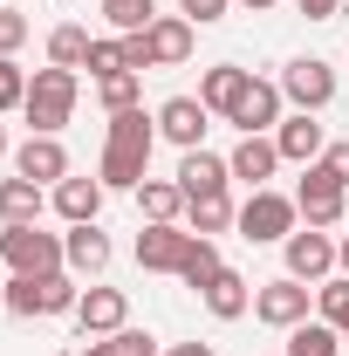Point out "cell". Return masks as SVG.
Instances as JSON below:
<instances>
[{
    "label": "cell",
    "instance_id": "cell-19",
    "mask_svg": "<svg viewBox=\"0 0 349 356\" xmlns=\"http://www.w3.org/2000/svg\"><path fill=\"white\" fill-rule=\"evenodd\" d=\"M103 192H110L103 178H76V172H69L55 192H48V199H55V213H62L69 226H89L96 213H103Z\"/></svg>",
    "mask_w": 349,
    "mask_h": 356
},
{
    "label": "cell",
    "instance_id": "cell-18",
    "mask_svg": "<svg viewBox=\"0 0 349 356\" xmlns=\"http://www.w3.org/2000/svg\"><path fill=\"white\" fill-rule=\"evenodd\" d=\"M226 185H233V172H226V158H219V151L199 144V151H185V158H178V192H185V199H206V192H226Z\"/></svg>",
    "mask_w": 349,
    "mask_h": 356
},
{
    "label": "cell",
    "instance_id": "cell-27",
    "mask_svg": "<svg viewBox=\"0 0 349 356\" xmlns=\"http://www.w3.org/2000/svg\"><path fill=\"white\" fill-rule=\"evenodd\" d=\"M336 350H343V336L315 315V322H295V329H288V350L281 356H336Z\"/></svg>",
    "mask_w": 349,
    "mask_h": 356
},
{
    "label": "cell",
    "instance_id": "cell-38",
    "mask_svg": "<svg viewBox=\"0 0 349 356\" xmlns=\"http://www.w3.org/2000/svg\"><path fill=\"white\" fill-rule=\"evenodd\" d=\"M76 356H117V350H110V336H89V343H83Z\"/></svg>",
    "mask_w": 349,
    "mask_h": 356
},
{
    "label": "cell",
    "instance_id": "cell-40",
    "mask_svg": "<svg viewBox=\"0 0 349 356\" xmlns=\"http://www.w3.org/2000/svg\"><path fill=\"white\" fill-rule=\"evenodd\" d=\"M336 274H349V233L336 240Z\"/></svg>",
    "mask_w": 349,
    "mask_h": 356
},
{
    "label": "cell",
    "instance_id": "cell-41",
    "mask_svg": "<svg viewBox=\"0 0 349 356\" xmlns=\"http://www.w3.org/2000/svg\"><path fill=\"white\" fill-rule=\"evenodd\" d=\"M240 7H247V14H267V7H281V0H240Z\"/></svg>",
    "mask_w": 349,
    "mask_h": 356
},
{
    "label": "cell",
    "instance_id": "cell-37",
    "mask_svg": "<svg viewBox=\"0 0 349 356\" xmlns=\"http://www.w3.org/2000/svg\"><path fill=\"white\" fill-rule=\"evenodd\" d=\"M295 7H302L308 21H336V14H343V0H295Z\"/></svg>",
    "mask_w": 349,
    "mask_h": 356
},
{
    "label": "cell",
    "instance_id": "cell-21",
    "mask_svg": "<svg viewBox=\"0 0 349 356\" xmlns=\"http://www.w3.org/2000/svg\"><path fill=\"white\" fill-rule=\"evenodd\" d=\"M199 302H206L219 322H240V315L254 309V281H247V274H233V267H219L213 288H199Z\"/></svg>",
    "mask_w": 349,
    "mask_h": 356
},
{
    "label": "cell",
    "instance_id": "cell-17",
    "mask_svg": "<svg viewBox=\"0 0 349 356\" xmlns=\"http://www.w3.org/2000/svg\"><path fill=\"white\" fill-rule=\"evenodd\" d=\"M274 144H281V165H315V158L329 151V131H322L308 110H295V117H281Z\"/></svg>",
    "mask_w": 349,
    "mask_h": 356
},
{
    "label": "cell",
    "instance_id": "cell-32",
    "mask_svg": "<svg viewBox=\"0 0 349 356\" xmlns=\"http://www.w3.org/2000/svg\"><path fill=\"white\" fill-rule=\"evenodd\" d=\"M28 83H35V76H28V69H21L14 55H0V117L28 103Z\"/></svg>",
    "mask_w": 349,
    "mask_h": 356
},
{
    "label": "cell",
    "instance_id": "cell-1",
    "mask_svg": "<svg viewBox=\"0 0 349 356\" xmlns=\"http://www.w3.org/2000/svg\"><path fill=\"white\" fill-rule=\"evenodd\" d=\"M76 96H83V76L76 69H35V83H28V103H21V117H28V137H62V124L76 117Z\"/></svg>",
    "mask_w": 349,
    "mask_h": 356
},
{
    "label": "cell",
    "instance_id": "cell-25",
    "mask_svg": "<svg viewBox=\"0 0 349 356\" xmlns=\"http://www.w3.org/2000/svg\"><path fill=\"white\" fill-rule=\"evenodd\" d=\"M89 42H96L89 28L62 21V28H48V62H55V69H76V76H83V62H89Z\"/></svg>",
    "mask_w": 349,
    "mask_h": 356
},
{
    "label": "cell",
    "instance_id": "cell-39",
    "mask_svg": "<svg viewBox=\"0 0 349 356\" xmlns=\"http://www.w3.org/2000/svg\"><path fill=\"white\" fill-rule=\"evenodd\" d=\"M165 356H213V343H172Z\"/></svg>",
    "mask_w": 349,
    "mask_h": 356
},
{
    "label": "cell",
    "instance_id": "cell-3",
    "mask_svg": "<svg viewBox=\"0 0 349 356\" xmlns=\"http://www.w3.org/2000/svg\"><path fill=\"white\" fill-rule=\"evenodd\" d=\"M0 261H7V274H55V267H69V254H62V233H48L35 220V226H0Z\"/></svg>",
    "mask_w": 349,
    "mask_h": 356
},
{
    "label": "cell",
    "instance_id": "cell-7",
    "mask_svg": "<svg viewBox=\"0 0 349 356\" xmlns=\"http://www.w3.org/2000/svg\"><path fill=\"white\" fill-rule=\"evenodd\" d=\"M281 96H288L295 110L315 117V110H329V103H336V69H329L322 55H295V62L281 69Z\"/></svg>",
    "mask_w": 349,
    "mask_h": 356
},
{
    "label": "cell",
    "instance_id": "cell-13",
    "mask_svg": "<svg viewBox=\"0 0 349 356\" xmlns=\"http://www.w3.org/2000/svg\"><path fill=\"white\" fill-rule=\"evenodd\" d=\"M185 247H192V226H144L137 233V267L144 274H178Z\"/></svg>",
    "mask_w": 349,
    "mask_h": 356
},
{
    "label": "cell",
    "instance_id": "cell-14",
    "mask_svg": "<svg viewBox=\"0 0 349 356\" xmlns=\"http://www.w3.org/2000/svg\"><path fill=\"white\" fill-rule=\"evenodd\" d=\"M14 178H35V185H62L69 178V151H62V137H28L21 151H14Z\"/></svg>",
    "mask_w": 349,
    "mask_h": 356
},
{
    "label": "cell",
    "instance_id": "cell-31",
    "mask_svg": "<svg viewBox=\"0 0 349 356\" xmlns=\"http://www.w3.org/2000/svg\"><path fill=\"white\" fill-rule=\"evenodd\" d=\"M96 103L117 117V110H137L144 103V76H110V83H96Z\"/></svg>",
    "mask_w": 349,
    "mask_h": 356
},
{
    "label": "cell",
    "instance_id": "cell-8",
    "mask_svg": "<svg viewBox=\"0 0 349 356\" xmlns=\"http://www.w3.org/2000/svg\"><path fill=\"white\" fill-rule=\"evenodd\" d=\"M281 103H288V96H281V83H261V76H247L240 103L226 110V124H233L240 137H274V131H281Z\"/></svg>",
    "mask_w": 349,
    "mask_h": 356
},
{
    "label": "cell",
    "instance_id": "cell-22",
    "mask_svg": "<svg viewBox=\"0 0 349 356\" xmlns=\"http://www.w3.org/2000/svg\"><path fill=\"white\" fill-rule=\"evenodd\" d=\"M137 213H144V226H185V192H178V178H144V185H137Z\"/></svg>",
    "mask_w": 349,
    "mask_h": 356
},
{
    "label": "cell",
    "instance_id": "cell-20",
    "mask_svg": "<svg viewBox=\"0 0 349 356\" xmlns=\"http://www.w3.org/2000/svg\"><path fill=\"white\" fill-rule=\"evenodd\" d=\"M48 213V185L35 178H0V226H35Z\"/></svg>",
    "mask_w": 349,
    "mask_h": 356
},
{
    "label": "cell",
    "instance_id": "cell-10",
    "mask_svg": "<svg viewBox=\"0 0 349 356\" xmlns=\"http://www.w3.org/2000/svg\"><path fill=\"white\" fill-rule=\"evenodd\" d=\"M151 117H158V137L178 144V151H199V144H206V124H213V110H206L199 96H165Z\"/></svg>",
    "mask_w": 349,
    "mask_h": 356
},
{
    "label": "cell",
    "instance_id": "cell-9",
    "mask_svg": "<svg viewBox=\"0 0 349 356\" xmlns=\"http://www.w3.org/2000/svg\"><path fill=\"white\" fill-rule=\"evenodd\" d=\"M281 261L295 281H329L336 274V240L322 233V226H295L288 240H281Z\"/></svg>",
    "mask_w": 349,
    "mask_h": 356
},
{
    "label": "cell",
    "instance_id": "cell-24",
    "mask_svg": "<svg viewBox=\"0 0 349 356\" xmlns=\"http://www.w3.org/2000/svg\"><path fill=\"white\" fill-rule=\"evenodd\" d=\"M233 220H240L233 192H206V199H185V226H192V233H206V240H213V233H226Z\"/></svg>",
    "mask_w": 349,
    "mask_h": 356
},
{
    "label": "cell",
    "instance_id": "cell-16",
    "mask_svg": "<svg viewBox=\"0 0 349 356\" xmlns=\"http://www.w3.org/2000/svg\"><path fill=\"white\" fill-rule=\"evenodd\" d=\"M226 172L240 178V185H254V192H261L267 178L281 172V144H274V137H240V144L226 151Z\"/></svg>",
    "mask_w": 349,
    "mask_h": 356
},
{
    "label": "cell",
    "instance_id": "cell-36",
    "mask_svg": "<svg viewBox=\"0 0 349 356\" xmlns=\"http://www.w3.org/2000/svg\"><path fill=\"white\" fill-rule=\"evenodd\" d=\"M322 165H329V172H336V185H349V137H336V144H329V151H322Z\"/></svg>",
    "mask_w": 349,
    "mask_h": 356
},
{
    "label": "cell",
    "instance_id": "cell-23",
    "mask_svg": "<svg viewBox=\"0 0 349 356\" xmlns=\"http://www.w3.org/2000/svg\"><path fill=\"white\" fill-rule=\"evenodd\" d=\"M247 76H254V69H240V62H213V69L199 76V103H206L213 117H226V110L240 103V89H247Z\"/></svg>",
    "mask_w": 349,
    "mask_h": 356
},
{
    "label": "cell",
    "instance_id": "cell-5",
    "mask_svg": "<svg viewBox=\"0 0 349 356\" xmlns=\"http://www.w3.org/2000/svg\"><path fill=\"white\" fill-rule=\"evenodd\" d=\"M295 213H302V226H343L349 213V185H336V172L315 158V165H302V178H295Z\"/></svg>",
    "mask_w": 349,
    "mask_h": 356
},
{
    "label": "cell",
    "instance_id": "cell-28",
    "mask_svg": "<svg viewBox=\"0 0 349 356\" xmlns=\"http://www.w3.org/2000/svg\"><path fill=\"white\" fill-rule=\"evenodd\" d=\"M315 315H322L336 336H349V274H329V281H315Z\"/></svg>",
    "mask_w": 349,
    "mask_h": 356
},
{
    "label": "cell",
    "instance_id": "cell-34",
    "mask_svg": "<svg viewBox=\"0 0 349 356\" xmlns=\"http://www.w3.org/2000/svg\"><path fill=\"white\" fill-rule=\"evenodd\" d=\"M226 7H233V0H178V14H185L192 28H213V21H226Z\"/></svg>",
    "mask_w": 349,
    "mask_h": 356
},
{
    "label": "cell",
    "instance_id": "cell-42",
    "mask_svg": "<svg viewBox=\"0 0 349 356\" xmlns=\"http://www.w3.org/2000/svg\"><path fill=\"white\" fill-rule=\"evenodd\" d=\"M7 158H14V151H7V124H0V165H7Z\"/></svg>",
    "mask_w": 349,
    "mask_h": 356
},
{
    "label": "cell",
    "instance_id": "cell-26",
    "mask_svg": "<svg viewBox=\"0 0 349 356\" xmlns=\"http://www.w3.org/2000/svg\"><path fill=\"white\" fill-rule=\"evenodd\" d=\"M219 240H206V233H192V247H185V261H178V281L185 288H213V274H219Z\"/></svg>",
    "mask_w": 349,
    "mask_h": 356
},
{
    "label": "cell",
    "instance_id": "cell-33",
    "mask_svg": "<svg viewBox=\"0 0 349 356\" xmlns=\"http://www.w3.org/2000/svg\"><path fill=\"white\" fill-rule=\"evenodd\" d=\"M110 350H117V356H165L151 329H117V336H110Z\"/></svg>",
    "mask_w": 349,
    "mask_h": 356
},
{
    "label": "cell",
    "instance_id": "cell-2",
    "mask_svg": "<svg viewBox=\"0 0 349 356\" xmlns=\"http://www.w3.org/2000/svg\"><path fill=\"white\" fill-rule=\"evenodd\" d=\"M0 302L21 315V322H35V315H76V302H83V281H76L69 267H55V274H14Z\"/></svg>",
    "mask_w": 349,
    "mask_h": 356
},
{
    "label": "cell",
    "instance_id": "cell-29",
    "mask_svg": "<svg viewBox=\"0 0 349 356\" xmlns=\"http://www.w3.org/2000/svg\"><path fill=\"white\" fill-rule=\"evenodd\" d=\"M103 7V21L117 28V35H144L151 21H158V0H96Z\"/></svg>",
    "mask_w": 349,
    "mask_h": 356
},
{
    "label": "cell",
    "instance_id": "cell-30",
    "mask_svg": "<svg viewBox=\"0 0 349 356\" xmlns=\"http://www.w3.org/2000/svg\"><path fill=\"white\" fill-rule=\"evenodd\" d=\"M83 69L96 76V83H110V76H131V62H124V35H110V42L96 35V42H89V62H83Z\"/></svg>",
    "mask_w": 349,
    "mask_h": 356
},
{
    "label": "cell",
    "instance_id": "cell-6",
    "mask_svg": "<svg viewBox=\"0 0 349 356\" xmlns=\"http://www.w3.org/2000/svg\"><path fill=\"white\" fill-rule=\"evenodd\" d=\"M308 309H315V288L308 281H295V274H274V281H261L254 288V315H261L267 329H295V322H308Z\"/></svg>",
    "mask_w": 349,
    "mask_h": 356
},
{
    "label": "cell",
    "instance_id": "cell-11",
    "mask_svg": "<svg viewBox=\"0 0 349 356\" xmlns=\"http://www.w3.org/2000/svg\"><path fill=\"white\" fill-rule=\"evenodd\" d=\"M76 322H83V336H117V329H131V295L89 281L83 302H76Z\"/></svg>",
    "mask_w": 349,
    "mask_h": 356
},
{
    "label": "cell",
    "instance_id": "cell-12",
    "mask_svg": "<svg viewBox=\"0 0 349 356\" xmlns=\"http://www.w3.org/2000/svg\"><path fill=\"white\" fill-rule=\"evenodd\" d=\"M96 178L110 185V192H137L144 178H151V144H117V137H103V165Z\"/></svg>",
    "mask_w": 349,
    "mask_h": 356
},
{
    "label": "cell",
    "instance_id": "cell-4",
    "mask_svg": "<svg viewBox=\"0 0 349 356\" xmlns=\"http://www.w3.org/2000/svg\"><path fill=\"white\" fill-rule=\"evenodd\" d=\"M295 192H274V185H261V192H247V206H240V240H254V247H281L288 233H295Z\"/></svg>",
    "mask_w": 349,
    "mask_h": 356
},
{
    "label": "cell",
    "instance_id": "cell-35",
    "mask_svg": "<svg viewBox=\"0 0 349 356\" xmlns=\"http://www.w3.org/2000/svg\"><path fill=\"white\" fill-rule=\"evenodd\" d=\"M21 42H28V14H14V7H0V55H14Z\"/></svg>",
    "mask_w": 349,
    "mask_h": 356
},
{
    "label": "cell",
    "instance_id": "cell-15",
    "mask_svg": "<svg viewBox=\"0 0 349 356\" xmlns=\"http://www.w3.org/2000/svg\"><path fill=\"white\" fill-rule=\"evenodd\" d=\"M62 254H69V274H76V281H96V274L110 267L117 247H110V233H103V226L89 220V226H69V233H62Z\"/></svg>",
    "mask_w": 349,
    "mask_h": 356
}]
</instances>
